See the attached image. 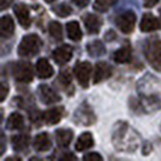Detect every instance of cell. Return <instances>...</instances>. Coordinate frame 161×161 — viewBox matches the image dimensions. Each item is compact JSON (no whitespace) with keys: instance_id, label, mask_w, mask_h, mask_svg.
<instances>
[{"instance_id":"5","label":"cell","mask_w":161,"mask_h":161,"mask_svg":"<svg viewBox=\"0 0 161 161\" xmlns=\"http://www.w3.org/2000/svg\"><path fill=\"white\" fill-rule=\"evenodd\" d=\"M74 121L75 124L84 125V126L93 125L96 122V115L87 103H82L74 113Z\"/></svg>"},{"instance_id":"12","label":"cell","mask_w":161,"mask_h":161,"mask_svg":"<svg viewBox=\"0 0 161 161\" xmlns=\"http://www.w3.org/2000/svg\"><path fill=\"white\" fill-rule=\"evenodd\" d=\"M14 12H15L19 24L23 27L24 29H28L32 24V18H31L28 6L25 4H18L14 8Z\"/></svg>"},{"instance_id":"9","label":"cell","mask_w":161,"mask_h":161,"mask_svg":"<svg viewBox=\"0 0 161 161\" xmlns=\"http://www.w3.org/2000/svg\"><path fill=\"white\" fill-rule=\"evenodd\" d=\"M141 31L143 33H150L161 29V19L159 17H155L153 14H144L139 25Z\"/></svg>"},{"instance_id":"10","label":"cell","mask_w":161,"mask_h":161,"mask_svg":"<svg viewBox=\"0 0 161 161\" xmlns=\"http://www.w3.org/2000/svg\"><path fill=\"white\" fill-rule=\"evenodd\" d=\"M52 57L53 61L57 64L63 65L65 63H68L73 57V47L69 45H61L53 50L52 52Z\"/></svg>"},{"instance_id":"19","label":"cell","mask_w":161,"mask_h":161,"mask_svg":"<svg viewBox=\"0 0 161 161\" xmlns=\"http://www.w3.org/2000/svg\"><path fill=\"white\" fill-rule=\"evenodd\" d=\"M57 81L59 82L61 87L67 93L73 95L74 89H73V85H72V75H70V72L68 69L62 70V72L59 73V76H58Z\"/></svg>"},{"instance_id":"18","label":"cell","mask_w":161,"mask_h":161,"mask_svg":"<svg viewBox=\"0 0 161 161\" xmlns=\"http://www.w3.org/2000/svg\"><path fill=\"white\" fill-rule=\"evenodd\" d=\"M15 32V22L12 19V17L5 16L1 17V21H0V34H1V38L3 39H8L10 36H12V34Z\"/></svg>"},{"instance_id":"32","label":"cell","mask_w":161,"mask_h":161,"mask_svg":"<svg viewBox=\"0 0 161 161\" xmlns=\"http://www.w3.org/2000/svg\"><path fill=\"white\" fill-rule=\"evenodd\" d=\"M114 39H116V34H115L114 31L110 29V31H108V32L105 33V40L107 41H112Z\"/></svg>"},{"instance_id":"33","label":"cell","mask_w":161,"mask_h":161,"mask_svg":"<svg viewBox=\"0 0 161 161\" xmlns=\"http://www.w3.org/2000/svg\"><path fill=\"white\" fill-rule=\"evenodd\" d=\"M143 3H144L145 8H153L159 3V0H143Z\"/></svg>"},{"instance_id":"25","label":"cell","mask_w":161,"mask_h":161,"mask_svg":"<svg viewBox=\"0 0 161 161\" xmlns=\"http://www.w3.org/2000/svg\"><path fill=\"white\" fill-rule=\"evenodd\" d=\"M86 50L90 53V56L92 57H99L103 56L105 52H107V48L103 45V42L99 40H95L92 42H90L89 45L86 46Z\"/></svg>"},{"instance_id":"29","label":"cell","mask_w":161,"mask_h":161,"mask_svg":"<svg viewBox=\"0 0 161 161\" xmlns=\"http://www.w3.org/2000/svg\"><path fill=\"white\" fill-rule=\"evenodd\" d=\"M82 160H103V158L98 153H87L82 156Z\"/></svg>"},{"instance_id":"37","label":"cell","mask_w":161,"mask_h":161,"mask_svg":"<svg viewBox=\"0 0 161 161\" xmlns=\"http://www.w3.org/2000/svg\"><path fill=\"white\" fill-rule=\"evenodd\" d=\"M46 3H53V1H56V0H45Z\"/></svg>"},{"instance_id":"16","label":"cell","mask_w":161,"mask_h":161,"mask_svg":"<svg viewBox=\"0 0 161 161\" xmlns=\"http://www.w3.org/2000/svg\"><path fill=\"white\" fill-rule=\"evenodd\" d=\"M51 141H50V137L46 132H41L39 135H36L35 138H34V142H33V147L36 152H40V153H44V152H47L51 149Z\"/></svg>"},{"instance_id":"26","label":"cell","mask_w":161,"mask_h":161,"mask_svg":"<svg viewBox=\"0 0 161 161\" xmlns=\"http://www.w3.org/2000/svg\"><path fill=\"white\" fill-rule=\"evenodd\" d=\"M48 32L51 34V36L55 40H62L63 39V29L61 23H58L57 21H52L48 25Z\"/></svg>"},{"instance_id":"1","label":"cell","mask_w":161,"mask_h":161,"mask_svg":"<svg viewBox=\"0 0 161 161\" xmlns=\"http://www.w3.org/2000/svg\"><path fill=\"white\" fill-rule=\"evenodd\" d=\"M114 147L124 153H133L141 144V137L127 122L119 121L113 130Z\"/></svg>"},{"instance_id":"30","label":"cell","mask_w":161,"mask_h":161,"mask_svg":"<svg viewBox=\"0 0 161 161\" xmlns=\"http://www.w3.org/2000/svg\"><path fill=\"white\" fill-rule=\"evenodd\" d=\"M72 1L78 6V8H86L90 3V0H72Z\"/></svg>"},{"instance_id":"13","label":"cell","mask_w":161,"mask_h":161,"mask_svg":"<svg viewBox=\"0 0 161 161\" xmlns=\"http://www.w3.org/2000/svg\"><path fill=\"white\" fill-rule=\"evenodd\" d=\"M82 21L85 23V28L90 34H97L102 27V18L93 14H87L82 17Z\"/></svg>"},{"instance_id":"17","label":"cell","mask_w":161,"mask_h":161,"mask_svg":"<svg viewBox=\"0 0 161 161\" xmlns=\"http://www.w3.org/2000/svg\"><path fill=\"white\" fill-rule=\"evenodd\" d=\"M73 137H74V133H73V130L70 129H59L57 130V131H55L56 142L61 148L69 147Z\"/></svg>"},{"instance_id":"11","label":"cell","mask_w":161,"mask_h":161,"mask_svg":"<svg viewBox=\"0 0 161 161\" xmlns=\"http://www.w3.org/2000/svg\"><path fill=\"white\" fill-rule=\"evenodd\" d=\"M113 74V67L108 64L107 62H98L95 68V74H93V82L99 84L103 80L110 78Z\"/></svg>"},{"instance_id":"2","label":"cell","mask_w":161,"mask_h":161,"mask_svg":"<svg viewBox=\"0 0 161 161\" xmlns=\"http://www.w3.org/2000/svg\"><path fill=\"white\" fill-rule=\"evenodd\" d=\"M143 52L148 63L155 70L161 73V39L158 36H152L145 41Z\"/></svg>"},{"instance_id":"22","label":"cell","mask_w":161,"mask_h":161,"mask_svg":"<svg viewBox=\"0 0 161 161\" xmlns=\"http://www.w3.org/2000/svg\"><path fill=\"white\" fill-rule=\"evenodd\" d=\"M29 141L31 137L28 135H16L11 138V144L16 152H23L28 148Z\"/></svg>"},{"instance_id":"20","label":"cell","mask_w":161,"mask_h":161,"mask_svg":"<svg viewBox=\"0 0 161 161\" xmlns=\"http://www.w3.org/2000/svg\"><path fill=\"white\" fill-rule=\"evenodd\" d=\"M113 59L116 63H129L132 59V50L130 46H124L114 52Z\"/></svg>"},{"instance_id":"6","label":"cell","mask_w":161,"mask_h":161,"mask_svg":"<svg viewBox=\"0 0 161 161\" xmlns=\"http://www.w3.org/2000/svg\"><path fill=\"white\" fill-rule=\"evenodd\" d=\"M136 21H137L136 14L131 10L121 12L120 15H118V17L115 18V23L118 25V28L125 34H129L135 29Z\"/></svg>"},{"instance_id":"8","label":"cell","mask_w":161,"mask_h":161,"mask_svg":"<svg viewBox=\"0 0 161 161\" xmlns=\"http://www.w3.org/2000/svg\"><path fill=\"white\" fill-rule=\"evenodd\" d=\"M38 95L44 104H53L61 101V96L52 87L42 84L38 87Z\"/></svg>"},{"instance_id":"21","label":"cell","mask_w":161,"mask_h":161,"mask_svg":"<svg viewBox=\"0 0 161 161\" xmlns=\"http://www.w3.org/2000/svg\"><path fill=\"white\" fill-rule=\"evenodd\" d=\"M93 147V137L90 132H85L82 133L80 137L78 138L76 143H75V149L78 152H84V150H87L90 148Z\"/></svg>"},{"instance_id":"14","label":"cell","mask_w":161,"mask_h":161,"mask_svg":"<svg viewBox=\"0 0 161 161\" xmlns=\"http://www.w3.org/2000/svg\"><path fill=\"white\" fill-rule=\"evenodd\" d=\"M64 113L63 107H55L51 108L46 112L42 113V120L45 121L47 125H56L57 122H59L62 116Z\"/></svg>"},{"instance_id":"31","label":"cell","mask_w":161,"mask_h":161,"mask_svg":"<svg viewBox=\"0 0 161 161\" xmlns=\"http://www.w3.org/2000/svg\"><path fill=\"white\" fill-rule=\"evenodd\" d=\"M1 87H3V91H1V102H4L5 98H6V95H8V92L6 82H1Z\"/></svg>"},{"instance_id":"7","label":"cell","mask_w":161,"mask_h":161,"mask_svg":"<svg viewBox=\"0 0 161 161\" xmlns=\"http://www.w3.org/2000/svg\"><path fill=\"white\" fill-rule=\"evenodd\" d=\"M91 72H92V65L87 61H82L76 63L75 68H74V74L75 78L79 82L82 89H87L89 87V81L90 76H91Z\"/></svg>"},{"instance_id":"36","label":"cell","mask_w":161,"mask_h":161,"mask_svg":"<svg viewBox=\"0 0 161 161\" xmlns=\"http://www.w3.org/2000/svg\"><path fill=\"white\" fill-rule=\"evenodd\" d=\"M62 159H73V160H76V156L73 155V154H65L62 156Z\"/></svg>"},{"instance_id":"24","label":"cell","mask_w":161,"mask_h":161,"mask_svg":"<svg viewBox=\"0 0 161 161\" xmlns=\"http://www.w3.org/2000/svg\"><path fill=\"white\" fill-rule=\"evenodd\" d=\"M24 126V118L22 114L12 113L8 119L6 127L8 130H21Z\"/></svg>"},{"instance_id":"23","label":"cell","mask_w":161,"mask_h":161,"mask_svg":"<svg viewBox=\"0 0 161 161\" xmlns=\"http://www.w3.org/2000/svg\"><path fill=\"white\" fill-rule=\"evenodd\" d=\"M67 35L73 41H80L82 39V32L76 21H70L67 23Z\"/></svg>"},{"instance_id":"27","label":"cell","mask_w":161,"mask_h":161,"mask_svg":"<svg viewBox=\"0 0 161 161\" xmlns=\"http://www.w3.org/2000/svg\"><path fill=\"white\" fill-rule=\"evenodd\" d=\"M118 0H95L93 8L98 12H105L116 4Z\"/></svg>"},{"instance_id":"15","label":"cell","mask_w":161,"mask_h":161,"mask_svg":"<svg viewBox=\"0 0 161 161\" xmlns=\"http://www.w3.org/2000/svg\"><path fill=\"white\" fill-rule=\"evenodd\" d=\"M35 69H36L38 78H40V79H48L55 73L52 65L50 64V62L46 58H39L36 62V65H35Z\"/></svg>"},{"instance_id":"4","label":"cell","mask_w":161,"mask_h":161,"mask_svg":"<svg viewBox=\"0 0 161 161\" xmlns=\"http://www.w3.org/2000/svg\"><path fill=\"white\" fill-rule=\"evenodd\" d=\"M12 74L17 82L28 84L33 80V67L28 62H17L12 65Z\"/></svg>"},{"instance_id":"3","label":"cell","mask_w":161,"mask_h":161,"mask_svg":"<svg viewBox=\"0 0 161 161\" xmlns=\"http://www.w3.org/2000/svg\"><path fill=\"white\" fill-rule=\"evenodd\" d=\"M42 47V40L38 34H28L21 40L17 52L21 57H33L38 55Z\"/></svg>"},{"instance_id":"34","label":"cell","mask_w":161,"mask_h":161,"mask_svg":"<svg viewBox=\"0 0 161 161\" xmlns=\"http://www.w3.org/2000/svg\"><path fill=\"white\" fill-rule=\"evenodd\" d=\"M5 147H6V141H5V135L1 133V149H0V155L5 153Z\"/></svg>"},{"instance_id":"28","label":"cell","mask_w":161,"mask_h":161,"mask_svg":"<svg viewBox=\"0 0 161 161\" xmlns=\"http://www.w3.org/2000/svg\"><path fill=\"white\" fill-rule=\"evenodd\" d=\"M52 10H53V12H55L56 15H58L59 17H67L73 12L72 8H70L68 4H65V3H62V4L57 5V6H53Z\"/></svg>"},{"instance_id":"35","label":"cell","mask_w":161,"mask_h":161,"mask_svg":"<svg viewBox=\"0 0 161 161\" xmlns=\"http://www.w3.org/2000/svg\"><path fill=\"white\" fill-rule=\"evenodd\" d=\"M12 1H14V0H1V10H3V11L6 10V8L12 4Z\"/></svg>"}]
</instances>
